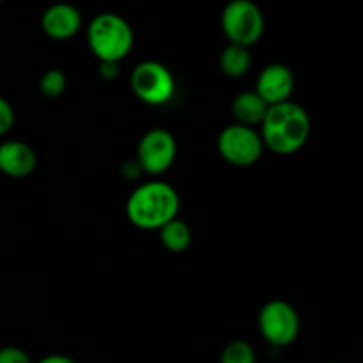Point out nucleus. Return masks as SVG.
Listing matches in <instances>:
<instances>
[{
	"label": "nucleus",
	"mask_w": 363,
	"mask_h": 363,
	"mask_svg": "<svg viewBox=\"0 0 363 363\" xmlns=\"http://www.w3.org/2000/svg\"><path fill=\"white\" fill-rule=\"evenodd\" d=\"M38 363H77L73 358L66 357V354H48V357L41 358Z\"/></svg>",
	"instance_id": "aec40b11"
},
{
	"label": "nucleus",
	"mask_w": 363,
	"mask_h": 363,
	"mask_svg": "<svg viewBox=\"0 0 363 363\" xmlns=\"http://www.w3.org/2000/svg\"><path fill=\"white\" fill-rule=\"evenodd\" d=\"M220 69L225 77L240 78L247 74V71L252 66V57L248 48L240 45H227L220 53Z\"/></svg>",
	"instance_id": "ddd939ff"
},
{
	"label": "nucleus",
	"mask_w": 363,
	"mask_h": 363,
	"mask_svg": "<svg viewBox=\"0 0 363 363\" xmlns=\"http://www.w3.org/2000/svg\"><path fill=\"white\" fill-rule=\"evenodd\" d=\"M264 144L254 128L230 124L218 135V152L234 167H252L261 160Z\"/></svg>",
	"instance_id": "0eeeda50"
},
{
	"label": "nucleus",
	"mask_w": 363,
	"mask_h": 363,
	"mask_svg": "<svg viewBox=\"0 0 363 363\" xmlns=\"http://www.w3.org/2000/svg\"><path fill=\"white\" fill-rule=\"evenodd\" d=\"M38 156L34 149L20 140H7L0 144V172L20 179L34 172Z\"/></svg>",
	"instance_id": "9b49d317"
},
{
	"label": "nucleus",
	"mask_w": 363,
	"mask_h": 363,
	"mask_svg": "<svg viewBox=\"0 0 363 363\" xmlns=\"http://www.w3.org/2000/svg\"><path fill=\"white\" fill-rule=\"evenodd\" d=\"M257 326L266 342L277 347H286L293 344L300 333V318L291 303L272 300L259 311Z\"/></svg>",
	"instance_id": "423d86ee"
},
{
	"label": "nucleus",
	"mask_w": 363,
	"mask_h": 363,
	"mask_svg": "<svg viewBox=\"0 0 363 363\" xmlns=\"http://www.w3.org/2000/svg\"><path fill=\"white\" fill-rule=\"evenodd\" d=\"M41 27L48 38L57 41H67L74 38L82 27V14L73 4L57 2L45 9Z\"/></svg>",
	"instance_id": "9d476101"
},
{
	"label": "nucleus",
	"mask_w": 363,
	"mask_h": 363,
	"mask_svg": "<svg viewBox=\"0 0 363 363\" xmlns=\"http://www.w3.org/2000/svg\"><path fill=\"white\" fill-rule=\"evenodd\" d=\"M326 363H337V362H326Z\"/></svg>",
	"instance_id": "412c9836"
},
{
	"label": "nucleus",
	"mask_w": 363,
	"mask_h": 363,
	"mask_svg": "<svg viewBox=\"0 0 363 363\" xmlns=\"http://www.w3.org/2000/svg\"><path fill=\"white\" fill-rule=\"evenodd\" d=\"M259 135L264 147L275 155H294L311 137V117L303 106L291 99L272 105L262 119Z\"/></svg>",
	"instance_id": "f257e3e1"
},
{
	"label": "nucleus",
	"mask_w": 363,
	"mask_h": 363,
	"mask_svg": "<svg viewBox=\"0 0 363 363\" xmlns=\"http://www.w3.org/2000/svg\"><path fill=\"white\" fill-rule=\"evenodd\" d=\"M99 74L105 80H113L119 74V62H99Z\"/></svg>",
	"instance_id": "6ab92c4d"
},
{
	"label": "nucleus",
	"mask_w": 363,
	"mask_h": 363,
	"mask_svg": "<svg viewBox=\"0 0 363 363\" xmlns=\"http://www.w3.org/2000/svg\"><path fill=\"white\" fill-rule=\"evenodd\" d=\"M179 208L181 199L176 188L163 181H151L131 191L126 215L137 229L160 230L170 220L177 218Z\"/></svg>",
	"instance_id": "f03ea898"
},
{
	"label": "nucleus",
	"mask_w": 363,
	"mask_h": 363,
	"mask_svg": "<svg viewBox=\"0 0 363 363\" xmlns=\"http://www.w3.org/2000/svg\"><path fill=\"white\" fill-rule=\"evenodd\" d=\"M67 87V78L66 74L60 69H48L39 80V91H41L43 96L53 99L59 98Z\"/></svg>",
	"instance_id": "dca6fc26"
},
{
	"label": "nucleus",
	"mask_w": 363,
	"mask_h": 363,
	"mask_svg": "<svg viewBox=\"0 0 363 363\" xmlns=\"http://www.w3.org/2000/svg\"><path fill=\"white\" fill-rule=\"evenodd\" d=\"M130 87L133 94L145 105L160 106L172 99L176 80L169 67L156 60H144L130 74Z\"/></svg>",
	"instance_id": "39448f33"
},
{
	"label": "nucleus",
	"mask_w": 363,
	"mask_h": 363,
	"mask_svg": "<svg viewBox=\"0 0 363 363\" xmlns=\"http://www.w3.org/2000/svg\"><path fill=\"white\" fill-rule=\"evenodd\" d=\"M222 30L230 45L254 46L264 34V14L252 0H230L222 11Z\"/></svg>",
	"instance_id": "20e7f679"
},
{
	"label": "nucleus",
	"mask_w": 363,
	"mask_h": 363,
	"mask_svg": "<svg viewBox=\"0 0 363 363\" xmlns=\"http://www.w3.org/2000/svg\"><path fill=\"white\" fill-rule=\"evenodd\" d=\"M0 363H32V360L23 350L9 346L0 350Z\"/></svg>",
	"instance_id": "a211bd4d"
},
{
	"label": "nucleus",
	"mask_w": 363,
	"mask_h": 363,
	"mask_svg": "<svg viewBox=\"0 0 363 363\" xmlns=\"http://www.w3.org/2000/svg\"><path fill=\"white\" fill-rule=\"evenodd\" d=\"M4 2V0H0V4H2Z\"/></svg>",
	"instance_id": "4be33fe9"
},
{
	"label": "nucleus",
	"mask_w": 363,
	"mask_h": 363,
	"mask_svg": "<svg viewBox=\"0 0 363 363\" xmlns=\"http://www.w3.org/2000/svg\"><path fill=\"white\" fill-rule=\"evenodd\" d=\"M14 126V110L6 98L0 96V137L9 133Z\"/></svg>",
	"instance_id": "f3484780"
},
{
	"label": "nucleus",
	"mask_w": 363,
	"mask_h": 363,
	"mask_svg": "<svg viewBox=\"0 0 363 363\" xmlns=\"http://www.w3.org/2000/svg\"><path fill=\"white\" fill-rule=\"evenodd\" d=\"M294 91V74L284 64H269L259 73L255 92L268 106L289 101Z\"/></svg>",
	"instance_id": "1a4fd4ad"
},
{
	"label": "nucleus",
	"mask_w": 363,
	"mask_h": 363,
	"mask_svg": "<svg viewBox=\"0 0 363 363\" xmlns=\"http://www.w3.org/2000/svg\"><path fill=\"white\" fill-rule=\"evenodd\" d=\"M220 363H255V351L245 340H233L223 347Z\"/></svg>",
	"instance_id": "2eb2a0df"
},
{
	"label": "nucleus",
	"mask_w": 363,
	"mask_h": 363,
	"mask_svg": "<svg viewBox=\"0 0 363 363\" xmlns=\"http://www.w3.org/2000/svg\"><path fill=\"white\" fill-rule=\"evenodd\" d=\"M177 155V144L172 133L162 128L147 131L137 147V165L142 172L160 176L172 167Z\"/></svg>",
	"instance_id": "6e6552de"
},
{
	"label": "nucleus",
	"mask_w": 363,
	"mask_h": 363,
	"mask_svg": "<svg viewBox=\"0 0 363 363\" xmlns=\"http://www.w3.org/2000/svg\"><path fill=\"white\" fill-rule=\"evenodd\" d=\"M87 43L99 62H121L133 48V28L119 14L101 13L89 23Z\"/></svg>",
	"instance_id": "7ed1b4c3"
},
{
	"label": "nucleus",
	"mask_w": 363,
	"mask_h": 363,
	"mask_svg": "<svg viewBox=\"0 0 363 363\" xmlns=\"http://www.w3.org/2000/svg\"><path fill=\"white\" fill-rule=\"evenodd\" d=\"M163 247L174 254H181L191 245V230L183 220L174 218L158 230Z\"/></svg>",
	"instance_id": "4468645a"
},
{
	"label": "nucleus",
	"mask_w": 363,
	"mask_h": 363,
	"mask_svg": "<svg viewBox=\"0 0 363 363\" xmlns=\"http://www.w3.org/2000/svg\"><path fill=\"white\" fill-rule=\"evenodd\" d=\"M233 116L236 119V124H243V126H261L262 119H264L266 112H268V105L259 98L255 91H245L240 92L236 98L233 99Z\"/></svg>",
	"instance_id": "f8f14e48"
}]
</instances>
